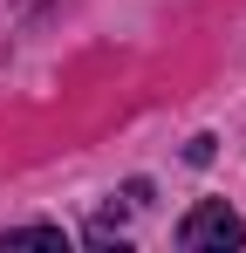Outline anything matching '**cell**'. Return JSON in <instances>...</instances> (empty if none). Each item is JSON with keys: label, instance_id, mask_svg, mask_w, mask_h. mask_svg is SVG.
Masks as SVG:
<instances>
[{"label": "cell", "instance_id": "7a4b0ae2", "mask_svg": "<svg viewBox=\"0 0 246 253\" xmlns=\"http://www.w3.org/2000/svg\"><path fill=\"white\" fill-rule=\"evenodd\" d=\"M0 247H62V226H14Z\"/></svg>", "mask_w": 246, "mask_h": 253}, {"label": "cell", "instance_id": "6da1fadb", "mask_svg": "<svg viewBox=\"0 0 246 253\" xmlns=\"http://www.w3.org/2000/svg\"><path fill=\"white\" fill-rule=\"evenodd\" d=\"M246 240V226H240V212L226 206V199H205V206L185 212V226H178V247L185 253H233Z\"/></svg>", "mask_w": 246, "mask_h": 253}]
</instances>
